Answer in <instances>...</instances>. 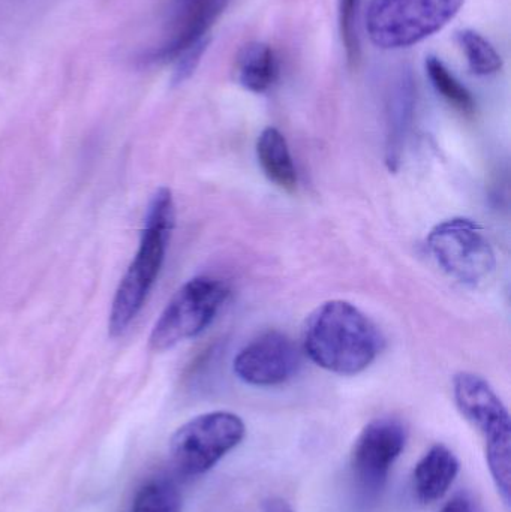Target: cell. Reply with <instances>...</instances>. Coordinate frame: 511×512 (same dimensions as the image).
<instances>
[{"instance_id": "6da1fadb", "label": "cell", "mask_w": 511, "mask_h": 512, "mask_svg": "<svg viewBox=\"0 0 511 512\" xmlns=\"http://www.w3.org/2000/svg\"><path fill=\"white\" fill-rule=\"evenodd\" d=\"M302 340L317 366L342 376L368 369L384 346L377 325L359 307L342 300L318 306L306 319Z\"/></svg>"}, {"instance_id": "7a4b0ae2", "label": "cell", "mask_w": 511, "mask_h": 512, "mask_svg": "<svg viewBox=\"0 0 511 512\" xmlns=\"http://www.w3.org/2000/svg\"><path fill=\"white\" fill-rule=\"evenodd\" d=\"M174 222L176 210L173 194L168 188L158 189L147 207L137 255L120 280L114 295L108 319V333L111 337L123 334L140 313L164 264Z\"/></svg>"}, {"instance_id": "3957f363", "label": "cell", "mask_w": 511, "mask_h": 512, "mask_svg": "<svg viewBox=\"0 0 511 512\" xmlns=\"http://www.w3.org/2000/svg\"><path fill=\"white\" fill-rule=\"evenodd\" d=\"M453 397L465 420L485 441L486 462L503 501L510 504L511 420L488 381L476 373L461 372L453 378Z\"/></svg>"}, {"instance_id": "277c9868", "label": "cell", "mask_w": 511, "mask_h": 512, "mask_svg": "<svg viewBox=\"0 0 511 512\" xmlns=\"http://www.w3.org/2000/svg\"><path fill=\"white\" fill-rule=\"evenodd\" d=\"M465 0H371L366 12L369 38L383 50H401L443 30Z\"/></svg>"}, {"instance_id": "5b68a950", "label": "cell", "mask_w": 511, "mask_h": 512, "mask_svg": "<svg viewBox=\"0 0 511 512\" xmlns=\"http://www.w3.org/2000/svg\"><path fill=\"white\" fill-rule=\"evenodd\" d=\"M245 436V423L233 412L198 415L171 436V463L183 477H200L239 447Z\"/></svg>"}, {"instance_id": "8992f818", "label": "cell", "mask_w": 511, "mask_h": 512, "mask_svg": "<svg viewBox=\"0 0 511 512\" xmlns=\"http://www.w3.org/2000/svg\"><path fill=\"white\" fill-rule=\"evenodd\" d=\"M230 295L227 283L212 276L188 280L165 307L150 334V349L164 352L203 333Z\"/></svg>"}, {"instance_id": "52a82bcc", "label": "cell", "mask_w": 511, "mask_h": 512, "mask_svg": "<svg viewBox=\"0 0 511 512\" xmlns=\"http://www.w3.org/2000/svg\"><path fill=\"white\" fill-rule=\"evenodd\" d=\"M426 245L437 264L462 285L486 282L497 267L494 249L473 219L453 218L435 225Z\"/></svg>"}, {"instance_id": "ba28073f", "label": "cell", "mask_w": 511, "mask_h": 512, "mask_svg": "<svg viewBox=\"0 0 511 512\" xmlns=\"http://www.w3.org/2000/svg\"><path fill=\"white\" fill-rule=\"evenodd\" d=\"M408 441L407 426L399 418H375L363 427L351 451V474L366 499H377Z\"/></svg>"}, {"instance_id": "9c48e42d", "label": "cell", "mask_w": 511, "mask_h": 512, "mask_svg": "<svg viewBox=\"0 0 511 512\" xmlns=\"http://www.w3.org/2000/svg\"><path fill=\"white\" fill-rule=\"evenodd\" d=\"M234 373L254 387H275L290 381L300 369V354L290 337L267 331L234 358Z\"/></svg>"}, {"instance_id": "30bf717a", "label": "cell", "mask_w": 511, "mask_h": 512, "mask_svg": "<svg viewBox=\"0 0 511 512\" xmlns=\"http://www.w3.org/2000/svg\"><path fill=\"white\" fill-rule=\"evenodd\" d=\"M461 471L456 454L447 445L435 444L419 460L413 471L414 498L422 505L441 501Z\"/></svg>"}, {"instance_id": "8fae6325", "label": "cell", "mask_w": 511, "mask_h": 512, "mask_svg": "<svg viewBox=\"0 0 511 512\" xmlns=\"http://www.w3.org/2000/svg\"><path fill=\"white\" fill-rule=\"evenodd\" d=\"M416 107V84L410 71H402L393 83L387 102L386 164L396 171L401 164L408 129Z\"/></svg>"}, {"instance_id": "7c38bea8", "label": "cell", "mask_w": 511, "mask_h": 512, "mask_svg": "<svg viewBox=\"0 0 511 512\" xmlns=\"http://www.w3.org/2000/svg\"><path fill=\"white\" fill-rule=\"evenodd\" d=\"M225 0H192L176 35L156 50L147 54L144 62L161 63L176 60L186 48L207 36L213 21L224 9Z\"/></svg>"}, {"instance_id": "4fadbf2b", "label": "cell", "mask_w": 511, "mask_h": 512, "mask_svg": "<svg viewBox=\"0 0 511 512\" xmlns=\"http://www.w3.org/2000/svg\"><path fill=\"white\" fill-rule=\"evenodd\" d=\"M257 156L267 179L285 192L297 189V170L284 135L276 128L264 129L257 140Z\"/></svg>"}, {"instance_id": "5bb4252c", "label": "cell", "mask_w": 511, "mask_h": 512, "mask_svg": "<svg viewBox=\"0 0 511 512\" xmlns=\"http://www.w3.org/2000/svg\"><path fill=\"white\" fill-rule=\"evenodd\" d=\"M279 77L275 50L264 42H249L237 56V80L252 93H266Z\"/></svg>"}, {"instance_id": "9a60e30c", "label": "cell", "mask_w": 511, "mask_h": 512, "mask_svg": "<svg viewBox=\"0 0 511 512\" xmlns=\"http://www.w3.org/2000/svg\"><path fill=\"white\" fill-rule=\"evenodd\" d=\"M425 68L438 95L443 96L453 108L461 111L462 114H467V116L474 114L476 101H474L473 95L444 65L443 60L435 56L426 57Z\"/></svg>"}, {"instance_id": "2e32d148", "label": "cell", "mask_w": 511, "mask_h": 512, "mask_svg": "<svg viewBox=\"0 0 511 512\" xmlns=\"http://www.w3.org/2000/svg\"><path fill=\"white\" fill-rule=\"evenodd\" d=\"M132 512H182V493L171 478H150L138 489Z\"/></svg>"}, {"instance_id": "e0dca14e", "label": "cell", "mask_w": 511, "mask_h": 512, "mask_svg": "<svg viewBox=\"0 0 511 512\" xmlns=\"http://www.w3.org/2000/svg\"><path fill=\"white\" fill-rule=\"evenodd\" d=\"M456 35L473 74L489 77L503 69V57L485 36L471 29L461 30Z\"/></svg>"}, {"instance_id": "ac0fdd59", "label": "cell", "mask_w": 511, "mask_h": 512, "mask_svg": "<svg viewBox=\"0 0 511 512\" xmlns=\"http://www.w3.org/2000/svg\"><path fill=\"white\" fill-rule=\"evenodd\" d=\"M362 0H339V32L345 54L351 66L357 65L360 59V38L357 30L359 11Z\"/></svg>"}, {"instance_id": "d6986e66", "label": "cell", "mask_w": 511, "mask_h": 512, "mask_svg": "<svg viewBox=\"0 0 511 512\" xmlns=\"http://www.w3.org/2000/svg\"><path fill=\"white\" fill-rule=\"evenodd\" d=\"M209 45L210 36L207 35L201 38L200 41L195 42L191 47L186 48V50L177 57L176 68H174L173 77H171V84H173V86H180V84L185 83V81H188L189 78L195 74Z\"/></svg>"}, {"instance_id": "ffe728a7", "label": "cell", "mask_w": 511, "mask_h": 512, "mask_svg": "<svg viewBox=\"0 0 511 512\" xmlns=\"http://www.w3.org/2000/svg\"><path fill=\"white\" fill-rule=\"evenodd\" d=\"M440 512H482V508L471 493L461 492L449 499Z\"/></svg>"}, {"instance_id": "44dd1931", "label": "cell", "mask_w": 511, "mask_h": 512, "mask_svg": "<svg viewBox=\"0 0 511 512\" xmlns=\"http://www.w3.org/2000/svg\"><path fill=\"white\" fill-rule=\"evenodd\" d=\"M264 512H294L287 501L279 498L267 499L263 505Z\"/></svg>"}]
</instances>
